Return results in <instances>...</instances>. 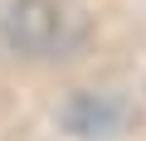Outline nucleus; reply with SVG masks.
<instances>
[{"mask_svg": "<svg viewBox=\"0 0 146 141\" xmlns=\"http://www.w3.org/2000/svg\"><path fill=\"white\" fill-rule=\"evenodd\" d=\"M63 24L68 10L58 0H15L5 15V39L25 54H54L63 44Z\"/></svg>", "mask_w": 146, "mask_h": 141, "instance_id": "1", "label": "nucleus"}]
</instances>
